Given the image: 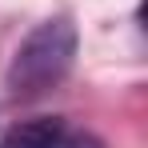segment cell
Segmentation results:
<instances>
[{
	"instance_id": "3",
	"label": "cell",
	"mask_w": 148,
	"mask_h": 148,
	"mask_svg": "<svg viewBox=\"0 0 148 148\" xmlns=\"http://www.w3.org/2000/svg\"><path fill=\"white\" fill-rule=\"evenodd\" d=\"M48 148H104V144H100L92 132H72V128H60V132L48 140Z\"/></svg>"
},
{
	"instance_id": "1",
	"label": "cell",
	"mask_w": 148,
	"mask_h": 148,
	"mask_svg": "<svg viewBox=\"0 0 148 148\" xmlns=\"http://www.w3.org/2000/svg\"><path fill=\"white\" fill-rule=\"evenodd\" d=\"M76 24L72 16H48L20 40V48L12 56L8 72H4V88L16 100H40L52 88L64 84V76L76 64Z\"/></svg>"
},
{
	"instance_id": "2",
	"label": "cell",
	"mask_w": 148,
	"mask_h": 148,
	"mask_svg": "<svg viewBox=\"0 0 148 148\" xmlns=\"http://www.w3.org/2000/svg\"><path fill=\"white\" fill-rule=\"evenodd\" d=\"M60 128H64V124L56 120V116H36V120L16 124V128L0 140V148H48V140Z\"/></svg>"
}]
</instances>
